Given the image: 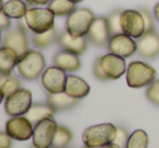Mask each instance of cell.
<instances>
[{"label": "cell", "instance_id": "6da1fadb", "mask_svg": "<svg viewBox=\"0 0 159 148\" xmlns=\"http://www.w3.org/2000/svg\"><path fill=\"white\" fill-rule=\"evenodd\" d=\"M155 68L141 61H133L127 67L126 81L130 88L141 89L148 87L156 79Z\"/></svg>", "mask_w": 159, "mask_h": 148}, {"label": "cell", "instance_id": "7a4b0ae2", "mask_svg": "<svg viewBox=\"0 0 159 148\" xmlns=\"http://www.w3.org/2000/svg\"><path fill=\"white\" fill-rule=\"evenodd\" d=\"M19 74L26 80H36L46 69V59L41 52L28 50L19 57L17 62Z\"/></svg>", "mask_w": 159, "mask_h": 148}, {"label": "cell", "instance_id": "3957f363", "mask_svg": "<svg viewBox=\"0 0 159 148\" xmlns=\"http://www.w3.org/2000/svg\"><path fill=\"white\" fill-rule=\"evenodd\" d=\"M117 127L113 123H101L87 128L82 133V142L86 147L98 148L115 140Z\"/></svg>", "mask_w": 159, "mask_h": 148}, {"label": "cell", "instance_id": "277c9868", "mask_svg": "<svg viewBox=\"0 0 159 148\" xmlns=\"http://www.w3.org/2000/svg\"><path fill=\"white\" fill-rule=\"evenodd\" d=\"M55 14L49 8H30L25 15V25L34 34H42L54 28Z\"/></svg>", "mask_w": 159, "mask_h": 148}, {"label": "cell", "instance_id": "5b68a950", "mask_svg": "<svg viewBox=\"0 0 159 148\" xmlns=\"http://www.w3.org/2000/svg\"><path fill=\"white\" fill-rule=\"evenodd\" d=\"M95 20L94 13L87 8L76 9L66 19V31L76 37H84Z\"/></svg>", "mask_w": 159, "mask_h": 148}, {"label": "cell", "instance_id": "8992f818", "mask_svg": "<svg viewBox=\"0 0 159 148\" xmlns=\"http://www.w3.org/2000/svg\"><path fill=\"white\" fill-rule=\"evenodd\" d=\"M33 105V94L27 89H19L6 97L4 111L10 117L24 116Z\"/></svg>", "mask_w": 159, "mask_h": 148}, {"label": "cell", "instance_id": "52a82bcc", "mask_svg": "<svg viewBox=\"0 0 159 148\" xmlns=\"http://www.w3.org/2000/svg\"><path fill=\"white\" fill-rule=\"evenodd\" d=\"M57 123L53 117H47L34 125L33 145L38 148H51Z\"/></svg>", "mask_w": 159, "mask_h": 148}, {"label": "cell", "instance_id": "ba28073f", "mask_svg": "<svg viewBox=\"0 0 159 148\" xmlns=\"http://www.w3.org/2000/svg\"><path fill=\"white\" fill-rule=\"evenodd\" d=\"M120 25L122 31L128 36L138 39L145 33V24L143 16L139 10L128 9L120 14Z\"/></svg>", "mask_w": 159, "mask_h": 148}, {"label": "cell", "instance_id": "9c48e42d", "mask_svg": "<svg viewBox=\"0 0 159 148\" xmlns=\"http://www.w3.org/2000/svg\"><path fill=\"white\" fill-rule=\"evenodd\" d=\"M67 75L66 71L57 66L44 69L41 75V84L48 93H61L65 91Z\"/></svg>", "mask_w": 159, "mask_h": 148}, {"label": "cell", "instance_id": "30bf717a", "mask_svg": "<svg viewBox=\"0 0 159 148\" xmlns=\"http://www.w3.org/2000/svg\"><path fill=\"white\" fill-rule=\"evenodd\" d=\"M107 49H108L109 53L127 59V57L132 56L136 52L138 43L134 40V38L130 37L125 33H121L111 36L107 43Z\"/></svg>", "mask_w": 159, "mask_h": 148}, {"label": "cell", "instance_id": "8fae6325", "mask_svg": "<svg viewBox=\"0 0 159 148\" xmlns=\"http://www.w3.org/2000/svg\"><path fill=\"white\" fill-rule=\"evenodd\" d=\"M6 132L15 141H28L33 137L34 125L25 116L11 117L6 122Z\"/></svg>", "mask_w": 159, "mask_h": 148}, {"label": "cell", "instance_id": "7c38bea8", "mask_svg": "<svg viewBox=\"0 0 159 148\" xmlns=\"http://www.w3.org/2000/svg\"><path fill=\"white\" fill-rule=\"evenodd\" d=\"M2 46L11 48L19 54V56L27 52L28 49V39L26 35V30L20 22L16 29H13L6 34L2 39Z\"/></svg>", "mask_w": 159, "mask_h": 148}, {"label": "cell", "instance_id": "4fadbf2b", "mask_svg": "<svg viewBox=\"0 0 159 148\" xmlns=\"http://www.w3.org/2000/svg\"><path fill=\"white\" fill-rule=\"evenodd\" d=\"M138 54L144 59L154 60L159 55V34L155 31L144 33L136 40Z\"/></svg>", "mask_w": 159, "mask_h": 148}, {"label": "cell", "instance_id": "5bb4252c", "mask_svg": "<svg viewBox=\"0 0 159 148\" xmlns=\"http://www.w3.org/2000/svg\"><path fill=\"white\" fill-rule=\"evenodd\" d=\"M101 66L103 70L109 78V80H116L119 79L127 71V65L126 61L124 57L118 56L113 53H108L100 57Z\"/></svg>", "mask_w": 159, "mask_h": 148}, {"label": "cell", "instance_id": "9a60e30c", "mask_svg": "<svg viewBox=\"0 0 159 148\" xmlns=\"http://www.w3.org/2000/svg\"><path fill=\"white\" fill-rule=\"evenodd\" d=\"M111 37V35L108 27L107 17L104 16L95 17L90 29H89L88 35H87V38L89 39V41L92 42L94 46L104 47L108 43Z\"/></svg>", "mask_w": 159, "mask_h": 148}, {"label": "cell", "instance_id": "2e32d148", "mask_svg": "<svg viewBox=\"0 0 159 148\" xmlns=\"http://www.w3.org/2000/svg\"><path fill=\"white\" fill-rule=\"evenodd\" d=\"M57 42L63 50L71 52L76 55H81L87 50L88 46V38L84 37H76L70 35L66 30L57 35Z\"/></svg>", "mask_w": 159, "mask_h": 148}, {"label": "cell", "instance_id": "e0dca14e", "mask_svg": "<svg viewBox=\"0 0 159 148\" xmlns=\"http://www.w3.org/2000/svg\"><path fill=\"white\" fill-rule=\"evenodd\" d=\"M53 65L59 68L63 69L66 73H74L77 71L81 67V61L79 55H76L66 50H60L53 55Z\"/></svg>", "mask_w": 159, "mask_h": 148}, {"label": "cell", "instance_id": "ac0fdd59", "mask_svg": "<svg viewBox=\"0 0 159 148\" xmlns=\"http://www.w3.org/2000/svg\"><path fill=\"white\" fill-rule=\"evenodd\" d=\"M64 92H66L71 97L81 100L90 93V86L82 78L75 75H68Z\"/></svg>", "mask_w": 159, "mask_h": 148}, {"label": "cell", "instance_id": "d6986e66", "mask_svg": "<svg viewBox=\"0 0 159 148\" xmlns=\"http://www.w3.org/2000/svg\"><path fill=\"white\" fill-rule=\"evenodd\" d=\"M47 102L57 111H61L74 108L78 104L79 100L69 96L66 92H61V93H48Z\"/></svg>", "mask_w": 159, "mask_h": 148}, {"label": "cell", "instance_id": "ffe728a7", "mask_svg": "<svg viewBox=\"0 0 159 148\" xmlns=\"http://www.w3.org/2000/svg\"><path fill=\"white\" fill-rule=\"evenodd\" d=\"M57 111L47 103H35L32 105L30 110L25 114V117L33 123V125L37 124L40 120L47 118V117H53Z\"/></svg>", "mask_w": 159, "mask_h": 148}, {"label": "cell", "instance_id": "44dd1931", "mask_svg": "<svg viewBox=\"0 0 159 148\" xmlns=\"http://www.w3.org/2000/svg\"><path fill=\"white\" fill-rule=\"evenodd\" d=\"M19 54L13 49L2 46L0 48V74L10 75L17 66Z\"/></svg>", "mask_w": 159, "mask_h": 148}, {"label": "cell", "instance_id": "7402d4cb", "mask_svg": "<svg viewBox=\"0 0 159 148\" xmlns=\"http://www.w3.org/2000/svg\"><path fill=\"white\" fill-rule=\"evenodd\" d=\"M27 10V4L23 0H9L3 4L2 8L4 14L14 20H21L25 17Z\"/></svg>", "mask_w": 159, "mask_h": 148}, {"label": "cell", "instance_id": "603a6c76", "mask_svg": "<svg viewBox=\"0 0 159 148\" xmlns=\"http://www.w3.org/2000/svg\"><path fill=\"white\" fill-rule=\"evenodd\" d=\"M48 8L55 14V16H68L76 10V3L69 0H51Z\"/></svg>", "mask_w": 159, "mask_h": 148}, {"label": "cell", "instance_id": "cb8c5ba5", "mask_svg": "<svg viewBox=\"0 0 159 148\" xmlns=\"http://www.w3.org/2000/svg\"><path fill=\"white\" fill-rule=\"evenodd\" d=\"M19 89H21V81L19 78L12 76L11 74L10 75L0 74V91L4 94L6 97H8Z\"/></svg>", "mask_w": 159, "mask_h": 148}, {"label": "cell", "instance_id": "d4e9b609", "mask_svg": "<svg viewBox=\"0 0 159 148\" xmlns=\"http://www.w3.org/2000/svg\"><path fill=\"white\" fill-rule=\"evenodd\" d=\"M73 140V133L64 125H57L51 148H65Z\"/></svg>", "mask_w": 159, "mask_h": 148}, {"label": "cell", "instance_id": "484cf974", "mask_svg": "<svg viewBox=\"0 0 159 148\" xmlns=\"http://www.w3.org/2000/svg\"><path fill=\"white\" fill-rule=\"evenodd\" d=\"M57 39V34L55 28L51 30H48L42 34H34L32 40L33 44L38 49H46L50 47L54 41Z\"/></svg>", "mask_w": 159, "mask_h": 148}, {"label": "cell", "instance_id": "4316f807", "mask_svg": "<svg viewBox=\"0 0 159 148\" xmlns=\"http://www.w3.org/2000/svg\"><path fill=\"white\" fill-rule=\"evenodd\" d=\"M149 138L144 130H135L130 134L126 148H147Z\"/></svg>", "mask_w": 159, "mask_h": 148}, {"label": "cell", "instance_id": "83f0119b", "mask_svg": "<svg viewBox=\"0 0 159 148\" xmlns=\"http://www.w3.org/2000/svg\"><path fill=\"white\" fill-rule=\"evenodd\" d=\"M121 10H115L111 12V14L107 16V22H108V27L111 30V35L115 36L118 34L124 33L120 25V14H121Z\"/></svg>", "mask_w": 159, "mask_h": 148}, {"label": "cell", "instance_id": "f1b7e54d", "mask_svg": "<svg viewBox=\"0 0 159 148\" xmlns=\"http://www.w3.org/2000/svg\"><path fill=\"white\" fill-rule=\"evenodd\" d=\"M145 95L149 102L159 107V79H155L147 87Z\"/></svg>", "mask_w": 159, "mask_h": 148}, {"label": "cell", "instance_id": "f546056e", "mask_svg": "<svg viewBox=\"0 0 159 148\" xmlns=\"http://www.w3.org/2000/svg\"><path fill=\"white\" fill-rule=\"evenodd\" d=\"M130 134L128 133V131L125 128L122 127H117V132H116V136L115 140H114V144L118 145L121 148H126L127 142L129 140Z\"/></svg>", "mask_w": 159, "mask_h": 148}, {"label": "cell", "instance_id": "4dcf8cb0", "mask_svg": "<svg viewBox=\"0 0 159 148\" xmlns=\"http://www.w3.org/2000/svg\"><path fill=\"white\" fill-rule=\"evenodd\" d=\"M138 10L141 12L144 20V24H145V33H149V31L154 30V20L152 16L151 12L148 10H146L145 8H138Z\"/></svg>", "mask_w": 159, "mask_h": 148}, {"label": "cell", "instance_id": "1f68e13d", "mask_svg": "<svg viewBox=\"0 0 159 148\" xmlns=\"http://www.w3.org/2000/svg\"><path fill=\"white\" fill-rule=\"evenodd\" d=\"M93 75L98 80L100 81H107L109 80V78L107 77V75L105 74V71L103 70L102 66H101V61L100 57H98L94 61V64H93Z\"/></svg>", "mask_w": 159, "mask_h": 148}, {"label": "cell", "instance_id": "d6a6232c", "mask_svg": "<svg viewBox=\"0 0 159 148\" xmlns=\"http://www.w3.org/2000/svg\"><path fill=\"white\" fill-rule=\"evenodd\" d=\"M13 138L6 131H0V148H11Z\"/></svg>", "mask_w": 159, "mask_h": 148}, {"label": "cell", "instance_id": "836d02e7", "mask_svg": "<svg viewBox=\"0 0 159 148\" xmlns=\"http://www.w3.org/2000/svg\"><path fill=\"white\" fill-rule=\"evenodd\" d=\"M11 27V19L7 14H4L3 11L0 12V29H9Z\"/></svg>", "mask_w": 159, "mask_h": 148}, {"label": "cell", "instance_id": "e575fe53", "mask_svg": "<svg viewBox=\"0 0 159 148\" xmlns=\"http://www.w3.org/2000/svg\"><path fill=\"white\" fill-rule=\"evenodd\" d=\"M51 0H25V2L30 3V6H36V7H42L49 4Z\"/></svg>", "mask_w": 159, "mask_h": 148}, {"label": "cell", "instance_id": "d590c367", "mask_svg": "<svg viewBox=\"0 0 159 148\" xmlns=\"http://www.w3.org/2000/svg\"><path fill=\"white\" fill-rule=\"evenodd\" d=\"M154 14H155L156 20L159 22V2L156 4L155 7H154Z\"/></svg>", "mask_w": 159, "mask_h": 148}, {"label": "cell", "instance_id": "8d00e7d4", "mask_svg": "<svg viewBox=\"0 0 159 148\" xmlns=\"http://www.w3.org/2000/svg\"><path fill=\"white\" fill-rule=\"evenodd\" d=\"M98 148H121V147L114 144V143H109V144H106V145H104V146H101Z\"/></svg>", "mask_w": 159, "mask_h": 148}, {"label": "cell", "instance_id": "74e56055", "mask_svg": "<svg viewBox=\"0 0 159 148\" xmlns=\"http://www.w3.org/2000/svg\"><path fill=\"white\" fill-rule=\"evenodd\" d=\"M4 98H6V96H4V94L2 93L1 91H0V104H1V103H2V101H3Z\"/></svg>", "mask_w": 159, "mask_h": 148}, {"label": "cell", "instance_id": "f35d334b", "mask_svg": "<svg viewBox=\"0 0 159 148\" xmlns=\"http://www.w3.org/2000/svg\"><path fill=\"white\" fill-rule=\"evenodd\" d=\"M3 0H0V12L2 11V8H3Z\"/></svg>", "mask_w": 159, "mask_h": 148}, {"label": "cell", "instance_id": "ab89813d", "mask_svg": "<svg viewBox=\"0 0 159 148\" xmlns=\"http://www.w3.org/2000/svg\"><path fill=\"white\" fill-rule=\"evenodd\" d=\"M69 1H71V2H74V3H79V2H81V1H84V0H69Z\"/></svg>", "mask_w": 159, "mask_h": 148}, {"label": "cell", "instance_id": "60d3db41", "mask_svg": "<svg viewBox=\"0 0 159 148\" xmlns=\"http://www.w3.org/2000/svg\"><path fill=\"white\" fill-rule=\"evenodd\" d=\"M1 43H2V40H1V29H0V46H1ZM1 48V47H0Z\"/></svg>", "mask_w": 159, "mask_h": 148}, {"label": "cell", "instance_id": "b9f144b4", "mask_svg": "<svg viewBox=\"0 0 159 148\" xmlns=\"http://www.w3.org/2000/svg\"><path fill=\"white\" fill-rule=\"evenodd\" d=\"M30 148H38V147H36V146H35V145H32V146H30Z\"/></svg>", "mask_w": 159, "mask_h": 148}, {"label": "cell", "instance_id": "7bdbcfd3", "mask_svg": "<svg viewBox=\"0 0 159 148\" xmlns=\"http://www.w3.org/2000/svg\"><path fill=\"white\" fill-rule=\"evenodd\" d=\"M84 148H91V147H86V146H84Z\"/></svg>", "mask_w": 159, "mask_h": 148}]
</instances>
